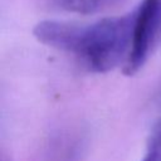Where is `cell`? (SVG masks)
<instances>
[{
  "label": "cell",
  "instance_id": "2",
  "mask_svg": "<svg viewBox=\"0 0 161 161\" xmlns=\"http://www.w3.org/2000/svg\"><path fill=\"white\" fill-rule=\"evenodd\" d=\"M161 28V0H142L135 11L132 43L123 65L126 75L136 74L146 63Z\"/></svg>",
  "mask_w": 161,
  "mask_h": 161
},
{
  "label": "cell",
  "instance_id": "7",
  "mask_svg": "<svg viewBox=\"0 0 161 161\" xmlns=\"http://www.w3.org/2000/svg\"><path fill=\"white\" fill-rule=\"evenodd\" d=\"M1 161H10V160H9V158H5V157L3 156V157H1Z\"/></svg>",
  "mask_w": 161,
  "mask_h": 161
},
{
  "label": "cell",
  "instance_id": "6",
  "mask_svg": "<svg viewBox=\"0 0 161 161\" xmlns=\"http://www.w3.org/2000/svg\"><path fill=\"white\" fill-rule=\"evenodd\" d=\"M141 161H161V119L151 131L145 156Z\"/></svg>",
  "mask_w": 161,
  "mask_h": 161
},
{
  "label": "cell",
  "instance_id": "1",
  "mask_svg": "<svg viewBox=\"0 0 161 161\" xmlns=\"http://www.w3.org/2000/svg\"><path fill=\"white\" fill-rule=\"evenodd\" d=\"M135 11L84 26L75 55L92 72L106 73L126 62L133 34Z\"/></svg>",
  "mask_w": 161,
  "mask_h": 161
},
{
  "label": "cell",
  "instance_id": "3",
  "mask_svg": "<svg viewBox=\"0 0 161 161\" xmlns=\"http://www.w3.org/2000/svg\"><path fill=\"white\" fill-rule=\"evenodd\" d=\"M83 28L84 26L82 25L67 21L43 20L33 28V35L38 42L48 47L75 54L79 47Z\"/></svg>",
  "mask_w": 161,
  "mask_h": 161
},
{
  "label": "cell",
  "instance_id": "4",
  "mask_svg": "<svg viewBox=\"0 0 161 161\" xmlns=\"http://www.w3.org/2000/svg\"><path fill=\"white\" fill-rule=\"evenodd\" d=\"M82 151V135L73 131H62L50 138L43 161H79Z\"/></svg>",
  "mask_w": 161,
  "mask_h": 161
},
{
  "label": "cell",
  "instance_id": "5",
  "mask_svg": "<svg viewBox=\"0 0 161 161\" xmlns=\"http://www.w3.org/2000/svg\"><path fill=\"white\" fill-rule=\"evenodd\" d=\"M122 0H57V4L70 13L91 15L107 11L117 6Z\"/></svg>",
  "mask_w": 161,
  "mask_h": 161
}]
</instances>
